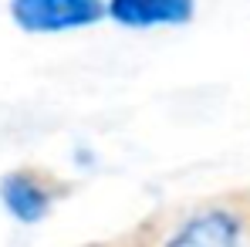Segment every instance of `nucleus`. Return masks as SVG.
Segmentation results:
<instances>
[{
	"mask_svg": "<svg viewBox=\"0 0 250 247\" xmlns=\"http://www.w3.org/2000/svg\"><path fill=\"white\" fill-rule=\"evenodd\" d=\"M108 7L102 0H14L10 14L24 31L34 34H54L95 24Z\"/></svg>",
	"mask_w": 250,
	"mask_h": 247,
	"instance_id": "nucleus-1",
	"label": "nucleus"
},
{
	"mask_svg": "<svg viewBox=\"0 0 250 247\" xmlns=\"http://www.w3.org/2000/svg\"><path fill=\"white\" fill-rule=\"evenodd\" d=\"M169 247H244V234L233 213L203 210L172 234Z\"/></svg>",
	"mask_w": 250,
	"mask_h": 247,
	"instance_id": "nucleus-2",
	"label": "nucleus"
},
{
	"mask_svg": "<svg viewBox=\"0 0 250 247\" xmlns=\"http://www.w3.org/2000/svg\"><path fill=\"white\" fill-rule=\"evenodd\" d=\"M108 14L125 27L183 24L193 17V0H112Z\"/></svg>",
	"mask_w": 250,
	"mask_h": 247,
	"instance_id": "nucleus-3",
	"label": "nucleus"
},
{
	"mask_svg": "<svg viewBox=\"0 0 250 247\" xmlns=\"http://www.w3.org/2000/svg\"><path fill=\"white\" fill-rule=\"evenodd\" d=\"M0 200H3V206H7L17 220H24V224L41 220L44 213H47V206H51L47 190H44L31 173H10V176L0 183Z\"/></svg>",
	"mask_w": 250,
	"mask_h": 247,
	"instance_id": "nucleus-4",
	"label": "nucleus"
}]
</instances>
